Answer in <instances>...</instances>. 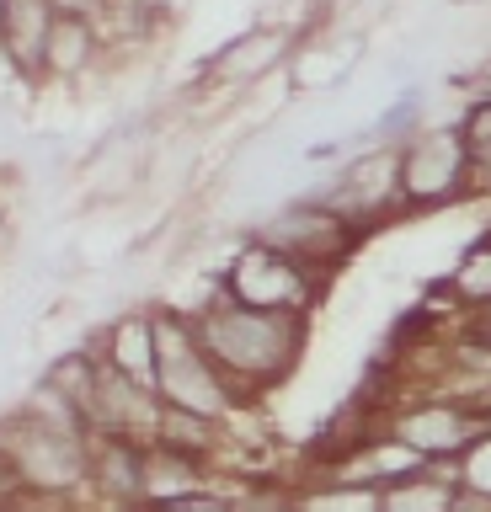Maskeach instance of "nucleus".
Masks as SVG:
<instances>
[{
  "label": "nucleus",
  "mask_w": 491,
  "mask_h": 512,
  "mask_svg": "<svg viewBox=\"0 0 491 512\" xmlns=\"http://www.w3.org/2000/svg\"><path fill=\"white\" fill-rule=\"evenodd\" d=\"M59 22V11L49 0H11L6 6V27H0V54L6 64L27 80L43 75V54H49V32Z\"/></svg>",
  "instance_id": "9d476101"
},
{
  "label": "nucleus",
  "mask_w": 491,
  "mask_h": 512,
  "mask_svg": "<svg viewBox=\"0 0 491 512\" xmlns=\"http://www.w3.org/2000/svg\"><path fill=\"white\" fill-rule=\"evenodd\" d=\"M241 507V502H235ZM241 512H299L294 502H283V496H262V507H241Z\"/></svg>",
  "instance_id": "4be33fe9"
},
{
  "label": "nucleus",
  "mask_w": 491,
  "mask_h": 512,
  "mask_svg": "<svg viewBox=\"0 0 491 512\" xmlns=\"http://www.w3.org/2000/svg\"><path fill=\"white\" fill-rule=\"evenodd\" d=\"M86 491L102 496V502L118 507V512H139L145 507V443L97 432V438H91V480H86Z\"/></svg>",
  "instance_id": "1a4fd4ad"
},
{
  "label": "nucleus",
  "mask_w": 491,
  "mask_h": 512,
  "mask_svg": "<svg viewBox=\"0 0 491 512\" xmlns=\"http://www.w3.org/2000/svg\"><path fill=\"white\" fill-rule=\"evenodd\" d=\"M150 326H155V395L177 411L225 422L235 411V390L219 374V363L209 358V347L198 342L193 315L182 304H155Z\"/></svg>",
  "instance_id": "7ed1b4c3"
},
{
  "label": "nucleus",
  "mask_w": 491,
  "mask_h": 512,
  "mask_svg": "<svg viewBox=\"0 0 491 512\" xmlns=\"http://www.w3.org/2000/svg\"><path fill=\"white\" fill-rule=\"evenodd\" d=\"M449 475H454V486L465 491V496H481V502H491V427L449 464Z\"/></svg>",
  "instance_id": "a211bd4d"
},
{
  "label": "nucleus",
  "mask_w": 491,
  "mask_h": 512,
  "mask_svg": "<svg viewBox=\"0 0 491 512\" xmlns=\"http://www.w3.org/2000/svg\"><path fill=\"white\" fill-rule=\"evenodd\" d=\"M481 331H486V336H491V310H486V315H481Z\"/></svg>",
  "instance_id": "b1692460"
},
{
  "label": "nucleus",
  "mask_w": 491,
  "mask_h": 512,
  "mask_svg": "<svg viewBox=\"0 0 491 512\" xmlns=\"http://www.w3.org/2000/svg\"><path fill=\"white\" fill-rule=\"evenodd\" d=\"M401 160V203L406 208H438L475 187V160L465 150L459 128H422L406 144H395Z\"/></svg>",
  "instance_id": "39448f33"
},
{
  "label": "nucleus",
  "mask_w": 491,
  "mask_h": 512,
  "mask_svg": "<svg viewBox=\"0 0 491 512\" xmlns=\"http://www.w3.org/2000/svg\"><path fill=\"white\" fill-rule=\"evenodd\" d=\"M443 294L454 299V310H475V315L491 310V240H481V246H470L459 256Z\"/></svg>",
  "instance_id": "dca6fc26"
},
{
  "label": "nucleus",
  "mask_w": 491,
  "mask_h": 512,
  "mask_svg": "<svg viewBox=\"0 0 491 512\" xmlns=\"http://www.w3.org/2000/svg\"><path fill=\"white\" fill-rule=\"evenodd\" d=\"M321 198L358 230V224H369V219L385 214V208L401 203V160H395V150H369V155H358L353 166H347L337 182L321 192Z\"/></svg>",
  "instance_id": "6e6552de"
},
{
  "label": "nucleus",
  "mask_w": 491,
  "mask_h": 512,
  "mask_svg": "<svg viewBox=\"0 0 491 512\" xmlns=\"http://www.w3.org/2000/svg\"><path fill=\"white\" fill-rule=\"evenodd\" d=\"M459 502V486L449 475V464H427V470L406 475V480H390L379 486V512H454Z\"/></svg>",
  "instance_id": "4468645a"
},
{
  "label": "nucleus",
  "mask_w": 491,
  "mask_h": 512,
  "mask_svg": "<svg viewBox=\"0 0 491 512\" xmlns=\"http://www.w3.org/2000/svg\"><path fill=\"white\" fill-rule=\"evenodd\" d=\"M278 59H283V32L262 27V32H251V38L230 43L225 54L214 59V75H219V80H235V86H246V80H262Z\"/></svg>",
  "instance_id": "2eb2a0df"
},
{
  "label": "nucleus",
  "mask_w": 491,
  "mask_h": 512,
  "mask_svg": "<svg viewBox=\"0 0 491 512\" xmlns=\"http://www.w3.org/2000/svg\"><path fill=\"white\" fill-rule=\"evenodd\" d=\"M219 288L235 304H251V310H278V315H310L315 294H321V272L310 262H299L273 240L251 235L241 251L219 272Z\"/></svg>",
  "instance_id": "20e7f679"
},
{
  "label": "nucleus",
  "mask_w": 491,
  "mask_h": 512,
  "mask_svg": "<svg viewBox=\"0 0 491 512\" xmlns=\"http://www.w3.org/2000/svg\"><path fill=\"white\" fill-rule=\"evenodd\" d=\"M97 59H102V27L91 16H59L49 32V54H43V75L81 80Z\"/></svg>",
  "instance_id": "f8f14e48"
},
{
  "label": "nucleus",
  "mask_w": 491,
  "mask_h": 512,
  "mask_svg": "<svg viewBox=\"0 0 491 512\" xmlns=\"http://www.w3.org/2000/svg\"><path fill=\"white\" fill-rule=\"evenodd\" d=\"M6 6H11V0H0V27H6Z\"/></svg>",
  "instance_id": "393cba45"
},
{
  "label": "nucleus",
  "mask_w": 491,
  "mask_h": 512,
  "mask_svg": "<svg viewBox=\"0 0 491 512\" xmlns=\"http://www.w3.org/2000/svg\"><path fill=\"white\" fill-rule=\"evenodd\" d=\"M139 512H241L235 502L214 491H193V496H177V502H155V507H139Z\"/></svg>",
  "instance_id": "aec40b11"
},
{
  "label": "nucleus",
  "mask_w": 491,
  "mask_h": 512,
  "mask_svg": "<svg viewBox=\"0 0 491 512\" xmlns=\"http://www.w3.org/2000/svg\"><path fill=\"white\" fill-rule=\"evenodd\" d=\"M491 427L486 411H475L459 395H433V400H411V406L385 416V432L401 438L406 448H417L427 464H454L465 448Z\"/></svg>",
  "instance_id": "423d86ee"
},
{
  "label": "nucleus",
  "mask_w": 491,
  "mask_h": 512,
  "mask_svg": "<svg viewBox=\"0 0 491 512\" xmlns=\"http://www.w3.org/2000/svg\"><path fill=\"white\" fill-rule=\"evenodd\" d=\"M203 464L209 459L182 454V448H166V443H150L145 448V507L177 502V496H193V491H209L203 486Z\"/></svg>",
  "instance_id": "ddd939ff"
},
{
  "label": "nucleus",
  "mask_w": 491,
  "mask_h": 512,
  "mask_svg": "<svg viewBox=\"0 0 491 512\" xmlns=\"http://www.w3.org/2000/svg\"><path fill=\"white\" fill-rule=\"evenodd\" d=\"M459 134H465L470 160H491V96H481V102L459 118Z\"/></svg>",
  "instance_id": "6ab92c4d"
},
{
  "label": "nucleus",
  "mask_w": 491,
  "mask_h": 512,
  "mask_svg": "<svg viewBox=\"0 0 491 512\" xmlns=\"http://www.w3.org/2000/svg\"><path fill=\"white\" fill-rule=\"evenodd\" d=\"M0 459H6L22 496L70 502L91 480V432L49 422V416H33L27 406H17L0 422Z\"/></svg>",
  "instance_id": "f03ea898"
},
{
  "label": "nucleus",
  "mask_w": 491,
  "mask_h": 512,
  "mask_svg": "<svg viewBox=\"0 0 491 512\" xmlns=\"http://www.w3.org/2000/svg\"><path fill=\"white\" fill-rule=\"evenodd\" d=\"M49 6H54L59 16H91V22H102L113 0H49Z\"/></svg>",
  "instance_id": "412c9836"
},
{
  "label": "nucleus",
  "mask_w": 491,
  "mask_h": 512,
  "mask_svg": "<svg viewBox=\"0 0 491 512\" xmlns=\"http://www.w3.org/2000/svg\"><path fill=\"white\" fill-rule=\"evenodd\" d=\"M294 507H299V512H379V486H363V480H337V475H326L321 486H310Z\"/></svg>",
  "instance_id": "f3484780"
},
{
  "label": "nucleus",
  "mask_w": 491,
  "mask_h": 512,
  "mask_svg": "<svg viewBox=\"0 0 491 512\" xmlns=\"http://www.w3.org/2000/svg\"><path fill=\"white\" fill-rule=\"evenodd\" d=\"M107 368L129 374L134 384H150L155 390V326H150V304L145 310L118 315L113 326L102 331V347H91Z\"/></svg>",
  "instance_id": "9b49d317"
},
{
  "label": "nucleus",
  "mask_w": 491,
  "mask_h": 512,
  "mask_svg": "<svg viewBox=\"0 0 491 512\" xmlns=\"http://www.w3.org/2000/svg\"><path fill=\"white\" fill-rule=\"evenodd\" d=\"M193 331L219 363V374L230 379L235 395H262L273 384L289 379V368L305 352V315H278V310H251V304L225 299V288L214 283V294L193 304Z\"/></svg>",
  "instance_id": "f257e3e1"
},
{
  "label": "nucleus",
  "mask_w": 491,
  "mask_h": 512,
  "mask_svg": "<svg viewBox=\"0 0 491 512\" xmlns=\"http://www.w3.org/2000/svg\"><path fill=\"white\" fill-rule=\"evenodd\" d=\"M257 235L273 240V246H283L289 256H299V262H310L315 272L331 267V262H342V256L353 251V240H358V230L326 198H305V203L278 208L273 219H262Z\"/></svg>",
  "instance_id": "0eeeda50"
},
{
  "label": "nucleus",
  "mask_w": 491,
  "mask_h": 512,
  "mask_svg": "<svg viewBox=\"0 0 491 512\" xmlns=\"http://www.w3.org/2000/svg\"><path fill=\"white\" fill-rule=\"evenodd\" d=\"M454 512H491V502H481V496H465V491H459Z\"/></svg>",
  "instance_id": "5701e85b"
}]
</instances>
